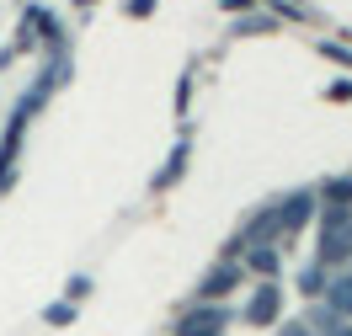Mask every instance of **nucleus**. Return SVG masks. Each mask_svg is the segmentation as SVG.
Returning <instances> with one entry per match:
<instances>
[{"mask_svg": "<svg viewBox=\"0 0 352 336\" xmlns=\"http://www.w3.org/2000/svg\"><path fill=\"white\" fill-rule=\"evenodd\" d=\"M326 267H320V262H315V267H305L299 272V293H309V299H320V293H326Z\"/></svg>", "mask_w": 352, "mask_h": 336, "instance_id": "10", "label": "nucleus"}, {"mask_svg": "<svg viewBox=\"0 0 352 336\" xmlns=\"http://www.w3.org/2000/svg\"><path fill=\"white\" fill-rule=\"evenodd\" d=\"M80 5H91V0H80Z\"/></svg>", "mask_w": 352, "mask_h": 336, "instance_id": "16", "label": "nucleus"}, {"mask_svg": "<svg viewBox=\"0 0 352 336\" xmlns=\"http://www.w3.org/2000/svg\"><path fill=\"white\" fill-rule=\"evenodd\" d=\"M278 240H283V219H278V203H272V208H262V214L241 229L235 246H278Z\"/></svg>", "mask_w": 352, "mask_h": 336, "instance_id": "5", "label": "nucleus"}, {"mask_svg": "<svg viewBox=\"0 0 352 336\" xmlns=\"http://www.w3.org/2000/svg\"><path fill=\"white\" fill-rule=\"evenodd\" d=\"M224 326H230V310H224V304H198L192 315L176 320V336H224Z\"/></svg>", "mask_w": 352, "mask_h": 336, "instance_id": "4", "label": "nucleus"}, {"mask_svg": "<svg viewBox=\"0 0 352 336\" xmlns=\"http://www.w3.org/2000/svg\"><path fill=\"white\" fill-rule=\"evenodd\" d=\"M43 320H48V326H75V304L59 299V304H48V310H43Z\"/></svg>", "mask_w": 352, "mask_h": 336, "instance_id": "12", "label": "nucleus"}, {"mask_svg": "<svg viewBox=\"0 0 352 336\" xmlns=\"http://www.w3.org/2000/svg\"><path fill=\"white\" fill-rule=\"evenodd\" d=\"M326 310L336 315V320H352V272H342V278L326 283Z\"/></svg>", "mask_w": 352, "mask_h": 336, "instance_id": "7", "label": "nucleus"}, {"mask_svg": "<svg viewBox=\"0 0 352 336\" xmlns=\"http://www.w3.org/2000/svg\"><path fill=\"white\" fill-rule=\"evenodd\" d=\"M241 278H245L241 262H219V267H208V272H203L198 299H203V304H219L224 293H235V289H241Z\"/></svg>", "mask_w": 352, "mask_h": 336, "instance_id": "3", "label": "nucleus"}, {"mask_svg": "<svg viewBox=\"0 0 352 336\" xmlns=\"http://www.w3.org/2000/svg\"><path fill=\"white\" fill-rule=\"evenodd\" d=\"M278 336H315V331H309L305 320H283V326H278Z\"/></svg>", "mask_w": 352, "mask_h": 336, "instance_id": "14", "label": "nucleus"}, {"mask_svg": "<svg viewBox=\"0 0 352 336\" xmlns=\"http://www.w3.org/2000/svg\"><path fill=\"white\" fill-rule=\"evenodd\" d=\"M155 11V0H129V16H150Z\"/></svg>", "mask_w": 352, "mask_h": 336, "instance_id": "15", "label": "nucleus"}, {"mask_svg": "<svg viewBox=\"0 0 352 336\" xmlns=\"http://www.w3.org/2000/svg\"><path fill=\"white\" fill-rule=\"evenodd\" d=\"M320 198H326V208H352V177H336L320 187Z\"/></svg>", "mask_w": 352, "mask_h": 336, "instance_id": "9", "label": "nucleus"}, {"mask_svg": "<svg viewBox=\"0 0 352 336\" xmlns=\"http://www.w3.org/2000/svg\"><path fill=\"white\" fill-rule=\"evenodd\" d=\"M315 214V198L309 192H294L288 203H278V219H283V235H294V229H305V219Z\"/></svg>", "mask_w": 352, "mask_h": 336, "instance_id": "6", "label": "nucleus"}, {"mask_svg": "<svg viewBox=\"0 0 352 336\" xmlns=\"http://www.w3.org/2000/svg\"><path fill=\"white\" fill-rule=\"evenodd\" d=\"M182 166H187V144H176V155H171V166H166V171H160V177H155V187H171V181L182 177Z\"/></svg>", "mask_w": 352, "mask_h": 336, "instance_id": "11", "label": "nucleus"}, {"mask_svg": "<svg viewBox=\"0 0 352 336\" xmlns=\"http://www.w3.org/2000/svg\"><path fill=\"white\" fill-rule=\"evenodd\" d=\"M86 293H91V278H69V289H65L69 304H75V299H86Z\"/></svg>", "mask_w": 352, "mask_h": 336, "instance_id": "13", "label": "nucleus"}, {"mask_svg": "<svg viewBox=\"0 0 352 336\" xmlns=\"http://www.w3.org/2000/svg\"><path fill=\"white\" fill-rule=\"evenodd\" d=\"M245 326H278L283 320V283H256L251 289V299H245L241 310Z\"/></svg>", "mask_w": 352, "mask_h": 336, "instance_id": "2", "label": "nucleus"}, {"mask_svg": "<svg viewBox=\"0 0 352 336\" xmlns=\"http://www.w3.org/2000/svg\"><path fill=\"white\" fill-rule=\"evenodd\" d=\"M352 262V208L320 214V267H347Z\"/></svg>", "mask_w": 352, "mask_h": 336, "instance_id": "1", "label": "nucleus"}, {"mask_svg": "<svg viewBox=\"0 0 352 336\" xmlns=\"http://www.w3.org/2000/svg\"><path fill=\"white\" fill-rule=\"evenodd\" d=\"M245 267L256 272L262 283H272L278 267H283V256H278V246H245Z\"/></svg>", "mask_w": 352, "mask_h": 336, "instance_id": "8", "label": "nucleus"}]
</instances>
